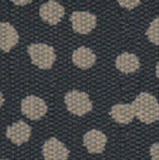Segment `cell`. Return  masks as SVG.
<instances>
[{"label": "cell", "mask_w": 159, "mask_h": 160, "mask_svg": "<svg viewBox=\"0 0 159 160\" xmlns=\"http://www.w3.org/2000/svg\"><path fill=\"white\" fill-rule=\"evenodd\" d=\"M27 52L32 63L39 69L49 70L56 61V53L53 47L47 44H32L27 47Z\"/></svg>", "instance_id": "cell-2"}, {"label": "cell", "mask_w": 159, "mask_h": 160, "mask_svg": "<svg viewBox=\"0 0 159 160\" xmlns=\"http://www.w3.org/2000/svg\"><path fill=\"white\" fill-rule=\"evenodd\" d=\"M140 59L134 53L123 52L116 59V68L122 73H133L140 69Z\"/></svg>", "instance_id": "cell-13"}, {"label": "cell", "mask_w": 159, "mask_h": 160, "mask_svg": "<svg viewBox=\"0 0 159 160\" xmlns=\"http://www.w3.org/2000/svg\"><path fill=\"white\" fill-rule=\"evenodd\" d=\"M31 134H32V128L22 120H19L17 122L8 127L6 132V136L17 146L26 143L30 139Z\"/></svg>", "instance_id": "cell-8"}, {"label": "cell", "mask_w": 159, "mask_h": 160, "mask_svg": "<svg viewBox=\"0 0 159 160\" xmlns=\"http://www.w3.org/2000/svg\"><path fill=\"white\" fill-rule=\"evenodd\" d=\"M1 160H7V159H1Z\"/></svg>", "instance_id": "cell-19"}, {"label": "cell", "mask_w": 159, "mask_h": 160, "mask_svg": "<svg viewBox=\"0 0 159 160\" xmlns=\"http://www.w3.org/2000/svg\"><path fill=\"white\" fill-rule=\"evenodd\" d=\"M21 111L26 118L37 121L46 114L47 105L39 97L28 95L21 101Z\"/></svg>", "instance_id": "cell-4"}, {"label": "cell", "mask_w": 159, "mask_h": 160, "mask_svg": "<svg viewBox=\"0 0 159 160\" xmlns=\"http://www.w3.org/2000/svg\"><path fill=\"white\" fill-rule=\"evenodd\" d=\"M67 109L69 112L77 116H84L87 112H91L93 109V103L88 95L84 92L71 91L64 96Z\"/></svg>", "instance_id": "cell-3"}, {"label": "cell", "mask_w": 159, "mask_h": 160, "mask_svg": "<svg viewBox=\"0 0 159 160\" xmlns=\"http://www.w3.org/2000/svg\"><path fill=\"white\" fill-rule=\"evenodd\" d=\"M135 117L143 123L151 124L159 121V102L155 96L141 93L132 102Z\"/></svg>", "instance_id": "cell-1"}, {"label": "cell", "mask_w": 159, "mask_h": 160, "mask_svg": "<svg viewBox=\"0 0 159 160\" xmlns=\"http://www.w3.org/2000/svg\"><path fill=\"white\" fill-rule=\"evenodd\" d=\"M19 34L10 23H0V48L3 52H9L19 42Z\"/></svg>", "instance_id": "cell-10"}, {"label": "cell", "mask_w": 159, "mask_h": 160, "mask_svg": "<svg viewBox=\"0 0 159 160\" xmlns=\"http://www.w3.org/2000/svg\"><path fill=\"white\" fill-rule=\"evenodd\" d=\"M72 61L77 68L82 70H86L95 64L96 55L89 48L82 46L73 51Z\"/></svg>", "instance_id": "cell-12"}, {"label": "cell", "mask_w": 159, "mask_h": 160, "mask_svg": "<svg viewBox=\"0 0 159 160\" xmlns=\"http://www.w3.org/2000/svg\"><path fill=\"white\" fill-rule=\"evenodd\" d=\"M149 154L153 160H159V143H155L151 146Z\"/></svg>", "instance_id": "cell-15"}, {"label": "cell", "mask_w": 159, "mask_h": 160, "mask_svg": "<svg viewBox=\"0 0 159 160\" xmlns=\"http://www.w3.org/2000/svg\"><path fill=\"white\" fill-rule=\"evenodd\" d=\"M42 20L50 25H57L64 15V8L57 1H47L39 8Z\"/></svg>", "instance_id": "cell-7"}, {"label": "cell", "mask_w": 159, "mask_h": 160, "mask_svg": "<svg viewBox=\"0 0 159 160\" xmlns=\"http://www.w3.org/2000/svg\"><path fill=\"white\" fill-rule=\"evenodd\" d=\"M146 36L148 37L149 42L159 46V17L151 23L146 31Z\"/></svg>", "instance_id": "cell-14"}, {"label": "cell", "mask_w": 159, "mask_h": 160, "mask_svg": "<svg viewBox=\"0 0 159 160\" xmlns=\"http://www.w3.org/2000/svg\"><path fill=\"white\" fill-rule=\"evenodd\" d=\"M14 4H19V6H22V4H27V3H31L32 1H12Z\"/></svg>", "instance_id": "cell-17"}, {"label": "cell", "mask_w": 159, "mask_h": 160, "mask_svg": "<svg viewBox=\"0 0 159 160\" xmlns=\"http://www.w3.org/2000/svg\"><path fill=\"white\" fill-rule=\"evenodd\" d=\"M156 76L159 78V61H158L157 65H156Z\"/></svg>", "instance_id": "cell-18"}, {"label": "cell", "mask_w": 159, "mask_h": 160, "mask_svg": "<svg viewBox=\"0 0 159 160\" xmlns=\"http://www.w3.org/2000/svg\"><path fill=\"white\" fill-rule=\"evenodd\" d=\"M110 117L119 124H129L135 117L134 108L130 103H117L113 105L109 112Z\"/></svg>", "instance_id": "cell-11"}, {"label": "cell", "mask_w": 159, "mask_h": 160, "mask_svg": "<svg viewBox=\"0 0 159 160\" xmlns=\"http://www.w3.org/2000/svg\"><path fill=\"white\" fill-rule=\"evenodd\" d=\"M83 144L91 154H102L107 144V136L99 130H91L85 133Z\"/></svg>", "instance_id": "cell-9"}, {"label": "cell", "mask_w": 159, "mask_h": 160, "mask_svg": "<svg viewBox=\"0 0 159 160\" xmlns=\"http://www.w3.org/2000/svg\"><path fill=\"white\" fill-rule=\"evenodd\" d=\"M70 155L69 149L63 143L56 137L48 138L42 146V156L45 160H67Z\"/></svg>", "instance_id": "cell-6"}, {"label": "cell", "mask_w": 159, "mask_h": 160, "mask_svg": "<svg viewBox=\"0 0 159 160\" xmlns=\"http://www.w3.org/2000/svg\"><path fill=\"white\" fill-rule=\"evenodd\" d=\"M119 4L122 7H124L127 10H131V9H134L136 6L141 4V1H119Z\"/></svg>", "instance_id": "cell-16"}, {"label": "cell", "mask_w": 159, "mask_h": 160, "mask_svg": "<svg viewBox=\"0 0 159 160\" xmlns=\"http://www.w3.org/2000/svg\"><path fill=\"white\" fill-rule=\"evenodd\" d=\"M70 21L73 31L82 35L91 33L96 28V23H97L96 15L85 11H74L71 14Z\"/></svg>", "instance_id": "cell-5"}]
</instances>
